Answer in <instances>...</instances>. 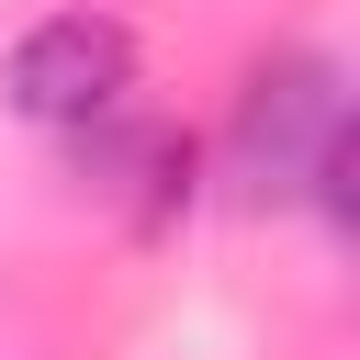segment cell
<instances>
[{
	"label": "cell",
	"instance_id": "cell-1",
	"mask_svg": "<svg viewBox=\"0 0 360 360\" xmlns=\"http://www.w3.org/2000/svg\"><path fill=\"white\" fill-rule=\"evenodd\" d=\"M0 90H11V112H22V124H45V135L112 124V112H124V90H135V34H124L112 11H45V22L11 45Z\"/></svg>",
	"mask_w": 360,
	"mask_h": 360
},
{
	"label": "cell",
	"instance_id": "cell-2",
	"mask_svg": "<svg viewBox=\"0 0 360 360\" xmlns=\"http://www.w3.org/2000/svg\"><path fill=\"white\" fill-rule=\"evenodd\" d=\"M349 124V90H338V68L326 56H281V68H259L248 79V101H236V180L270 202V191H304V169H315V146Z\"/></svg>",
	"mask_w": 360,
	"mask_h": 360
}]
</instances>
